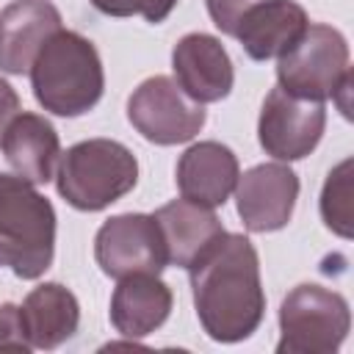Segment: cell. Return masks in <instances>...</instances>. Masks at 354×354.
I'll list each match as a JSON object with an SVG mask.
<instances>
[{
  "label": "cell",
  "instance_id": "cell-23",
  "mask_svg": "<svg viewBox=\"0 0 354 354\" xmlns=\"http://www.w3.org/2000/svg\"><path fill=\"white\" fill-rule=\"evenodd\" d=\"M17 113H19V97H17L14 86L0 77V141H3V133H6L8 122H11Z\"/></svg>",
  "mask_w": 354,
  "mask_h": 354
},
{
  "label": "cell",
  "instance_id": "cell-22",
  "mask_svg": "<svg viewBox=\"0 0 354 354\" xmlns=\"http://www.w3.org/2000/svg\"><path fill=\"white\" fill-rule=\"evenodd\" d=\"M205 3H207V14H210L213 25H216L221 33L230 36V30H232L238 14H241L249 3H254V0H205Z\"/></svg>",
  "mask_w": 354,
  "mask_h": 354
},
{
  "label": "cell",
  "instance_id": "cell-10",
  "mask_svg": "<svg viewBox=\"0 0 354 354\" xmlns=\"http://www.w3.org/2000/svg\"><path fill=\"white\" fill-rule=\"evenodd\" d=\"M299 199V177L285 163H260L238 174L235 202L249 232H277L288 227Z\"/></svg>",
  "mask_w": 354,
  "mask_h": 354
},
{
  "label": "cell",
  "instance_id": "cell-21",
  "mask_svg": "<svg viewBox=\"0 0 354 354\" xmlns=\"http://www.w3.org/2000/svg\"><path fill=\"white\" fill-rule=\"evenodd\" d=\"M0 348L14 351H30V343L22 332L19 307L17 304H0Z\"/></svg>",
  "mask_w": 354,
  "mask_h": 354
},
{
  "label": "cell",
  "instance_id": "cell-14",
  "mask_svg": "<svg viewBox=\"0 0 354 354\" xmlns=\"http://www.w3.org/2000/svg\"><path fill=\"white\" fill-rule=\"evenodd\" d=\"M241 166L235 152L221 141L191 144L177 160V188L180 196L202 207H218L235 191Z\"/></svg>",
  "mask_w": 354,
  "mask_h": 354
},
{
  "label": "cell",
  "instance_id": "cell-5",
  "mask_svg": "<svg viewBox=\"0 0 354 354\" xmlns=\"http://www.w3.org/2000/svg\"><path fill=\"white\" fill-rule=\"evenodd\" d=\"M277 80L296 97L340 102L351 86L346 36L332 25L310 22L304 36L277 58Z\"/></svg>",
  "mask_w": 354,
  "mask_h": 354
},
{
  "label": "cell",
  "instance_id": "cell-16",
  "mask_svg": "<svg viewBox=\"0 0 354 354\" xmlns=\"http://www.w3.org/2000/svg\"><path fill=\"white\" fill-rule=\"evenodd\" d=\"M171 304V288L158 274H130L119 279L111 296V324L130 340L147 337L166 324Z\"/></svg>",
  "mask_w": 354,
  "mask_h": 354
},
{
  "label": "cell",
  "instance_id": "cell-13",
  "mask_svg": "<svg viewBox=\"0 0 354 354\" xmlns=\"http://www.w3.org/2000/svg\"><path fill=\"white\" fill-rule=\"evenodd\" d=\"M61 28V11L50 0H14L0 11V69L22 75L41 44Z\"/></svg>",
  "mask_w": 354,
  "mask_h": 354
},
{
  "label": "cell",
  "instance_id": "cell-1",
  "mask_svg": "<svg viewBox=\"0 0 354 354\" xmlns=\"http://www.w3.org/2000/svg\"><path fill=\"white\" fill-rule=\"evenodd\" d=\"M194 307L216 343H238L257 332L266 313L260 257L241 232H224L188 268Z\"/></svg>",
  "mask_w": 354,
  "mask_h": 354
},
{
  "label": "cell",
  "instance_id": "cell-11",
  "mask_svg": "<svg viewBox=\"0 0 354 354\" xmlns=\"http://www.w3.org/2000/svg\"><path fill=\"white\" fill-rule=\"evenodd\" d=\"M307 25V11L296 0H254L238 14L230 36L241 41L252 61H268L288 53Z\"/></svg>",
  "mask_w": 354,
  "mask_h": 354
},
{
  "label": "cell",
  "instance_id": "cell-7",
  "mask_svg": "<svg viewBox=\"0 0 354 354\" xmlns=\"http://www.w3.org/2000/svg\"><path fill=\"white\" fill-rule=\"evenodd\" d=\"M127 119L147 141L158 147H174L196 138L205 127V105L194 102L174 77L155 75L138 83L127 100Z\"/></svg>",
  "mask_w": 354,
  "mask_h": 354
},
{
  "label": "cell",
  "instance_id": "cell-6",
  "mask_svg": "<svg viewBox=\"0 0 354 354\" xmlns=\"http://www.w3.org/2000/svg\"><path fill=\"white\" fill-rule=\"evenodd\" d=\"M351 329L348 301L324 285H296L279 307V354H335Z\"/></svg>",
  "mask_w": 354,
  "mask_h": 354
},
{
  "label": "cell",
  "instance_id": "cell-17",
  "mask_svg": "<svg viewBox=\"0 0 354 354\" xmlns=\"http://www.w3.org/2000/svg\"><path fill=\"white\" fill-rule=\"evenodd\" d=\"M22 332L30 348H58L69 337H75L80 324L77 296L61 282H44L33 288L19 307Z\"/></svg>",
  "mask_w": 354,
  "mask_h": 354
},
{
  "label": "cell",
  "instance_id": "cell-12",
  "mask_svg": "<svg viewBox=\"0 0 354 354\" xmlns=\"http://www.w3.org/2000/svg\"><path fill=\"white\" fill-rule=\"evenodd\" d=\"M171 69L177 86L199 105L224 100L235 83L230 53L210 33H185L171 50Z\"/></svg>",
  "mask_w": 354,
  "mask_h": 354
},
{
  "label": "cell",
  "instance_id": "cell-9",
  "mask_svg": "<svg viewBox=\"0 0 354 354\" xmlns=\"http://www.w3.org/2000/svg\"><path fill=\"white\" fill-rule=\"evenodd\" d=\"M326 127V105L321 100H307L274 86L260 108L257 138L266 155L277 160H301L307 158Z\"/></svg>",
  "mask_w": 354,
  "mask_h": 354
},
{
  "label": "cell",
  "instance_id": "cell-2",
  "mask_svg": "<svg viewBox=\"0 0 354 354\" xmlns=\"http://www.w3.org/2000/svg\"><path fill=\"white\" fill-rule=\"evenodd\" d=\"M30 88L36 102L64 119L88 113L105 88L102 58L86 36L58 28L30 64Z\"/></svg>",
  "mask_w": 354,
  "mask_h": 354
},
{
  "label": "cell",
  "instance_id": "cell-19",
  "mask_svg": "<svg viewBox=\"0 0 354 354\" xmlns=\"http://www.w3.org/2000/svg\"><path fill=\"white\" fill-rule=\"evenodd\" d=\"M321 218L335 235L346 241L351 238V158L340 160L326 174L321 191Z\"/></svg>",
  "mask_w": 354,
  "mask_h": 354
},
{
  "label": "cell",
  "instance_id": "cell-20",
  "mask_svg": "<svg viewBox=\"0 0 354 354\" xmlns=\"http://www.w3.org/2000/svg\"><path fill=\"white\" fill-rule=\"evenodd\" d=\"M91 6L108 17H133L141 14L147 22L158 25L163 22L171 8L177 6V0H91Z\"/></svg>",
  "mask_w": 354,
  "mask_h": 354
},
{
  "label": "cell",
  "instance_id": "cell-18",
  "mask_svg": "<svg viewBox=\"0 0 354 354\" xmlns=\"http://www.w3.org/2000/svg\"><path fill=\"white\" fill-rule=\"evenodd\" d=\"M155 221L163 232L169 263L180 268H191V263L210 249L227 230L221 227L213 207H202L188 199H174L163 207H158Z\"/></svg>",
  "mask_w": 354,
  "mask_h": 354
},
{
  "label": "cell",
  "instance_id": "cell-8",
  "mask_svg": "<svg viewBox=\"0 0 354 354\" xmlns=\"http://www.w3.org/2000/svg\"><path fill=\"white\" fill-rule=\"evenodd\" d=\"M94 260L102 268V274L113 279L130 274H160L169 266V252L155 216H111L94 235Z\"/></svg>",
  "mask_w": 354,
  "mask_h": 354
},
{
  "label": "cell",
  "instance_id": "cell-15",
  "mask_svg": "<svg viewBox=\"0 0 354 354\" xmlns=\"http://www.w3.org/2000/svg\"><path fill=\"white\" fill-rule=\"evenodd\" d=\"M0 149L8 166L33 185L50 183L55 171V160L61 158V141L55 127L50 124V119L30 111H19L8 122Z\"/></svg>",
  "mask_w": 354,
  "mask_h": 354
},
{
  "label": "cell",
  "instance_id": "cell-3",
  "mask_svg": "<svg viewBox=\"0 0 354 354\" xmlns=\"http://www.w3.org/2000/svg\"><path fill=\"white\" fill-rule=\"evenodd\" d=\"M55 257V207L19 174L0 171V266L39 279Z\"/></svg>",
  "mask_w": 354,
  "mask_h": 354
},
{
  "label": "cell",
  "instance_id": "cell-4",
  "mask_svg": "<svg viewBox=\"0 0 354 354\" xmlns=\"http://www.w3.org/2000/svg\"><path fill=\"white\" fill-rule=\"evenodd\" d=\"M138 183L136 155L113 138H86L72 144L58 163V194L77 210L97 213L119 202Z\"/></svg>",
  "mask_w": 354,
  "mask_h": 354
}]
</instances>
